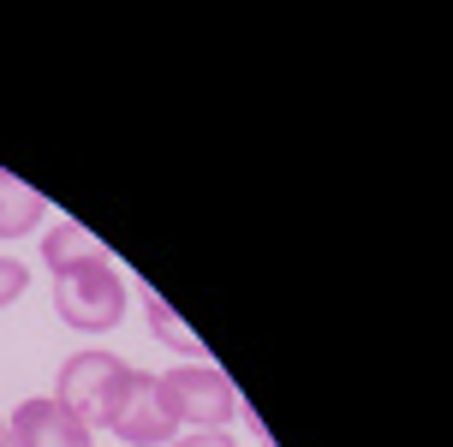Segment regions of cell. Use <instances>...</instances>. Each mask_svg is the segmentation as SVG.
<instances>
[{"label":"cell","instance_id":"7a4b0ae2","mask_svg":"<svg viewBox=\"0 0 453 447\" xmlns=\"http://www.w3.org/2000/svg\"><path fill=\"white\" fill-rule=\"evenodd\" d=\"M102 429H113L126 447H167L173 435H180V424H173V412H167V400H161V376H150V370H119V381L108 388V400H102V418H96Z\"/></svg>","mask_w":453,"mask_h":447},{"label":"cell","instance_id":"52a82bcc","mask_svg":"<svg viewBox=\"0 0 453 447\" xmlns=\"http://www.w3.org/2000/svg\"><path fill=\"white\" fill-rule=\"evenodd\" d=\"M137 298H143V316H150V335H156L161 346H173V352H180L185 364H191V358H203V340H197V335H191V328L180 322V316L167 311V298H161V292H150V287H143Z\"/></svg>","mask_w":453,"mask_h":447},{"label":"cell","instance_id":"6da1fadb","mask_svg":"<svg viewBox=\"0 0 453 447\" xmlns=\"http://www.w3.org/2000/svg\"><path fill=\"white\" fill-rule=\"evenodd\" d=\"M54 311L78 335H108V328L126 322V274L108 257V245L54 268Z\"/></svg>","mask_w":453,"mask_h":447},{"label":"cell","instance_id":"8fae6325","mask_svg":"<svg viewBox=\"0 0 453 447\" xmlns=\"http://www.w3.org/2000/svg\"><path fill=\"white\" fill-rule=\"evenodd\" d=\"M0 447H12V442H6V418H0Z\"/></svg>","mask_w":453,"mask_h":447},{"label":"cell","instance_id":"8992f818","mask_svg":"<svg viewBox=\"0 0 453 447\" xmlns=\"http://www.w3.org/2000/svg\"><path fill=\"white\" fill-rule=\"evenodd\" d=\"M48 227V197L0 167V239H30Z\"/></svg>","mask_w":453,"mask_h":447},{"label":"cell","instance_id":"9c48e42d","mask_svg":"<svg viewBox=\"0 0 453 447\" xmlns=\"http://www.w3.org/2000/svg\"><path fill=\"white\" fill-rule=\"evenodd\" d=\"M24 287H30V268H24L19 257H0V311H6V304H19Z\"/></svg>","mask_w":453,"mask_h":447},{"label":"cell","instance_id":"5b68a950","mask_svg":"<svg viewBox=\"0 0 453 447\" xmlns=\"http://www.w3.org/2000/svg\"><path fill=\"white\" fill-rule=\"evenodd\" d=\"M6 442L12 447H90L96 429L84 418H72L66 405L54 400H19L12 405V418H6Z\"/></svg>","mask_w":453,"mask_h":447},{"label":"cell","instance_id":"3957f363","mask_svg":"<svg viewBox=\"0 0 453 447\" xmlns=\"http://www.w3.org/2000/svg\"><path fill=\"white\" fill-rule=\"evenodd\" d=\"M161 400L173 412V424H185V429H233V418H239V388L209 358L161 370Z\"/></svg>","mask_w":453,"mask_h":447},{"label":"cell","instance_id":"277c9868","mask_svg":"<svg viewBox=\"0 0 453 447\" xmlns=\"http://www.w3.org/2000/svg\"><path fill=\"white\" fill-rule=\"evenodd\" d=\"M119 370H126V358H119V352H102V346H90V352H72L66 364H60V388H54V400L66 405L72 418H84V424L96 429V418H102V400H108V388L119 381Z\"/></svg>","mask_w":453,"mask_h":447},{"label":"cell","instance_id":"ba28073f","mask_svg":"<svg viewBox=\"0 0 453 447\" xmlns=\"http://www.w3.org/2000/svg\"><path fill=\"white\" fill-rule=\"evenodd\" d=\"M90 250H102V239L84 233L78 221H48L42 227V263H48V274L66 268V263H78V257H90Z\"/></svg>","mask_w":453,"mask_h":447},{"label":"cell","instance_id":"30bf717a","mask_svg":"<svg viewBox=\"0 0 453 447\" xmlns=\"http://www.w3.org/2000/svg\"><path fill=\"white\" fill-rule=\"evenodd\" d=\"M167 447H239L233 429H191V435H173Z\"/></svg>","mask_w":453,"mask_h":447}]
</instances>
